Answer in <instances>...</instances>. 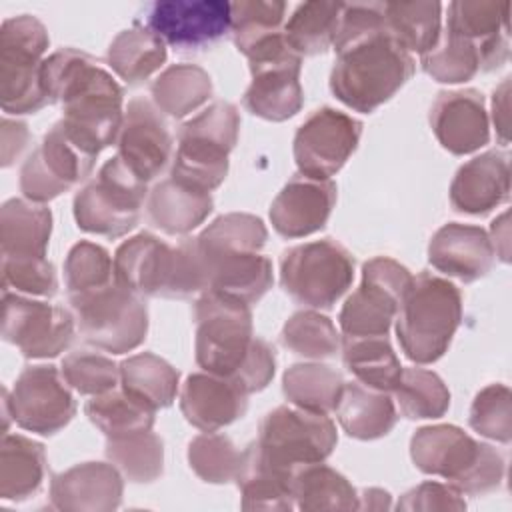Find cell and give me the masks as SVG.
Here are the masks:
<instances>
[{
    "label": "cell",
    "instance_id": "6da1fadb",
    "mask_svg": "<svg viewBox=\"0 0 512 512\" xmlns=\"http://www.w3.org/2000/svg\"><path fill=\"white\" fill-rule=\"evenodd\" d=\"M40 82L50 104L62 106V124L92 152L100 154L118 140L124 90L80 50L62 48L44 58Z\"/></svg>",
    "mask_w": 512,
    "mask_h": 512
},
{
    "label": "cell",
    "instance_id": "7a4b0ae2",
    "mask_svg": "<svg viewBox=\"0 0 512 512\" xmlns=\"http://www.w3.org/2000/svg\"><path fill=\"white\" fill-rule=\"evenodd\" d=\"M196 364L238 384L246 394L264 390L276 372L274 348L254 336L248 304L206 290L194 302Z\"/></svg>",
    "mask_w": 512,
    "mask_h": 512
},
{
    "label": "cell",
    "instance_id": "3957f363",
    "mask_svg": "<svg viewBox=\"0 0 512 512\" xmlns=\"http://www.w3.org/2000/svg\"><path fill=\"white\" fill-rule=\"evenodd\" d=\"M412 74V56L386 30H380L336 48L330 90L348 108L370 114Z\"/></svg>",
    "mask_w": 512,
    "mask_h": 512
},
{
    "label": "cell",
    "instance_id": "277c9868",
    "mask_svg": "<svg viewBox=\"0 0 512 512\" xmlns=\"http://www.w3.org/2000/svg\"><path fill=\"white\" fill-rule=\"evenodd\" d=\"M114 278L138 296L184 300L208 288L194 238L172 248L150 232H140L116 248Z\"/></svg>",
    "mask_w": 512,
    "mask_h": 512
},
{
    "label": "cell",
    "instance_id": "5b68a950",
    "mask_svg": "<svg viewBox=\"0 0 512 512\" xmlns=\"http://www.w3.org/2000/svg\"><path fill=\"white\" fill-rule=\"evenodd\" d=\"M414 466L446 478L460 494L482 496L496 490L506 472L504 456L452 424L422 426L410 440Z\"/></svg>",
    "mask_w": 512,
    "mask_h": 512
},
{
    "label": "cell",
    "instance_id": "8992f818",
    "mask_svg": "<svg viewBox=\"0 0 512 512\" xmlns=\"http://www.w3.org/2000/svg\"><path fill=\"white\" fill-rule=\"evenodd\" d=\"M462 322V294L450 280L420 272L398 314L396 336L404 356L416 364L440 360Z\"/></svg>",
    "mask_w": 512,
    "mask_h": 512
},
{
    "label": "cell",
    "instance_id": "52a82bcc",
    "mask_svg": "<svg viewBox=\"0 0 512 512\" xmlns=\"http://www.w3.org/2000/svg\"><path fill=\"white\" fill-rule=\"evenodd\" d=\"M240 114L230 102L216 100L178 130L170 178L212 192L228 174V154L238 142Z\"/></svg>",
    "mask_w": 512,
    "mask_h": 512
},
{
    "label": "cell",
    "instance_id": "ba28073f",
    "mask_svg": "<svg viewBox=\"0 0 512 512\" xmlns=\"http://www.w3.org/2000/svg\"><path fill=\"white\" fill-rule=\"evenodd\" d=\"M76 328L84 342L110 354L138 348L148 332V308L142 296L116 278L100 288L68 296Z\"/></svg>",
    "mask_w": 512,
    "mask_h": 512
},
{
    "label": "cell",
    "instance_id": "9c48e42d",
    "mask_svg": "<svg viewBox=\"0 0 512 512\" xmlns=\"http://www.w3.org/2000/svg\"><path fill=\"white\" fill-rule=\"evenodd\" d=\"M50 38L44 24L30 16H14L0 30V102L6 114H34L50 104L40 66Z\"/></svg>",
    "mask_w": 512,
    "mask_h": 512
},
{
    "label": "cell",
    "instance_id": "30bf717a",
    "mask_svg": "<svg viewBox=\"0 0 512 512\" xmlns=\"http://www.w3.org/2000/svg\"><path fill=\"white\" fill-rule=\"evenodd\" d=\"M148 184L118 158L102 164L96 178L74 196V220L80 230L106 238H120L136 228Z\"/></svg>",
    "mask_w": 512,
    "mask_h": 512
},
{
    "label": "cell",
    "instance_id": "8fae6325",
    "mask_svg": "<svg viewBox=\"0 0 512 512\" xmlns=\"http://www.w3.org/2000/svg\"><path fill=\"white\" fill-rule=\"evenodd\" d=\"M354 278L352 254L332 238L288 248L280 258V284L298 304L330 310Z\"/></svg>",
    "mask_w": 512,
    "mask_h": 512
},
{
    "label": "cell",
    "instance_id": "7c38bea8",
    "mask_svg": "<svg viewBox=\"0 0 512 512\" xmlns=\"http://www.w3.org/2000/svg\"><path fill=\"white\" fill-rule=\"evenodd\" d=\"M336 442V426L328 414L278 406L260 420L256 446L272 464L296 472L302 466L324 462Z\"/></svg>",
    "mask_w": 512,
    "mask_h": 512
},
{
    "label": "cell",
    "instance_id": "4fadbf2b",
    "mask_svg": "<svg viewBox=\"0 0 512 512\" xmlns=\"http://www.w3.org/2000/svg\"><path fill=\"white\" fill-rule=\"evenodd\" d=\"M252 82L244 92V108L258 118L282 122L296 116L304 104L300 84L302 56L282 34L256 46L248 56Z\"/></svg>",
    "mask_w": 512,
    "mask_h": 512
},
{
    "label": "cell",
    "instance_id": "5bb4252c",
    "mask_svg": "<svg viewBox=\"0 0 512 512\" xmlns=\"http://www.w3.org/2000/svg\"><path fill=\"white\" fill-rule=\"evenodd\" d=\"M414 276L400 262L376 256L362 266L360 286L346 298L338 322L344 336H388Z\"/></svg>",
    "mask_w": 512,
    "mask_h": 512
},
{
    "label": "cell",
    "instance_id": "9a60e30c",
    "mask_svg": "<svg viewBox=\"0 0 512 512\" xmlns=\"http://www.w3.org/2000/svg\"><path fill=\"white\" fill-rule=\"evenodd\" d=\"M96 158L98 154L58 120L22 164L20 190L30 202H50L84 182L92 174Z\"/></svg>",
    "mask_w": 512,
    "mask_h": 512
},
{
    "label": "cell",
    "instance_id": "2e32d148",
    "mask_svg": "<svg viewBox=\"0 0 512 512\" xmlns=\"http://www.w3.org/2000/svg\"><path fill=\"white\" fill-rule=\"evenodd\" d=\"M76 320L70 308L2 290V338L26 358H54L74 338Z\"/></svg>",
    "mask_w": 512,
    "mask_h": 512
},
{
    "label": "cell",
    "instance_id": "e0dca14e",
    "mask_svg": "<svg viewBox=\"0 0 512 512\" xmlns=\"http://www.w3.org/2000/svg\"><path fill=\"white\" fill-rule=\"evenodd\" d=\"M230 20V2L224 0H156L136 24L184 52L216 44L230 32Z\"/></svg>",
    "mask_w": 512,
    "mask_h": 512
},
{
    "label": "cell",
    "instance_id": "ac0fdd59",
    "mask_svg": "<svg viewBox=\"0 0 512 512\" xmlns=\"http://www.w3.org/2000/svg\"><path fill=\"white\" fill-rule=\"evenodd\" d=\"M8 392V390H6ZM12 420L28 432L52 436L76 414V402L68 382L52 364L26 366L8 392Z\"/></svg>",
    "mask_w": 512,
    "mask_h": 512
},
{
    "label": "cell",
    "instance_id": "d6986e66",
    "mask_svg": "<svg viewBox=\"0 0 512 512\" xmlns=\"http://www.w3.org/2000/svg\"><path fill=\"white\" fill-rule=\"evenodd\" d=\"M360 134L362 122L350 114L330 106L314 110L294 136V160L300 174L330 180L356 150Z\"/></svg>",
    "mask_w": 512,
    "mask_h": 512
},
{
    "label": "cell",
    "instance_id": "ffe728a7",
    "mask_svg": "<svg viewBox=\"0 0 512 512\" xmlns=\"http://www.w3.org/2000/svg\"><path fill=\"white\" fill-rule=\"evenodd\" d=\"M116 146V156L146 184L166 168L172 134L156 104L140 96L128 102Z\"/></svg>",
    "mask_w": 512,
    "mask_h": 512
},
{
    "label": "cell",
    "instance_id": "44dd1931",
    "mask_svg": "<svg viewBox=\"0 0 512 512\" xmlns=\"http://www.w3.org/2000/svg\"><path fill=\"white\" fill-rule=\"evenodd\" d=\"M430 126L442 148L456 156L480 150L490 140L482 92L474 88L440 92L430 108Z\"/></svg>",
    "mask_w": 512,
    "mask_h": 512
},
{
    "label": "cell",
    "instance_id": "7402d4cb",
    "mask_svg": "<svg viewBox=\"0 0 512 512\" xmlns=\"http://www.w3.org/2000/svg\"><path fill=\"white\" fill-rule=\"evenodd\" d=\"M336 204V184L296 174L270 206V222L284 238H302L322 230Z\"/></svg>",
    "mask_w": 512,
    "mask_h": 512
},
{
    "label": "cell",
    "instance_id": "603a6c76",
    "mask_svg": "<svg viewBox=\"0 0 512 512\" xmlns=\"http://www.w3.org/2000/svg\"><path fill=\"white\" fill-rule=\"evenodd\" d=\"M124 482L120 470L110 462L76 464L50 482V502L56 510L110 512L122 502Z\"/></svg>",
    "mask_w": 512,
    "mask_h": 512
},
{
    "label": "cell",
    "instance_id": "cb8c5ba5",
    "mask_svg": "<svg viewBox=\"0 0 512 512\" xmlns=\"http://www.w3.org/2000/svg\"><path fill=\"white\" fill-rule=\"evenodd\" d=\"M508 2L456 0L448 6L446 30L480 48V70H496L508 60Z\"/></svg>",
    "mask_w": 512,
    "mask_h": 512
},
{
    "label": "cell",
    "instance_id": "d4e9b609",
    "mask_svg": "<svg viewBox=\"0 0 512 512\" xmlns=\"http://www.w3.org/2000/svg\"><path fill=\"white\" fill-rule=\"evenodd\" d=\"M180 410L194 428L216 432L246 414L248 394L228 378L194 372L182 384Z\"/></svg>",
    "mask_w": 512,
    "mask_h": 512
},
{
    "label": "cell",
    "instance_id": "484cf974",
    "mask_svg": "<svg viewBox=\"0 0 512 512\" xmlns=\"http://www.w3.org/2000/svg\"><path fill=\"white\" fill-rule=\"evenodd\" d=\"M496 250L486 230L472 224L450 222L432 236L428 262L442 274L462 282L486 276L494 264Z\"/></svg>",
    "mask_w": 512,
    "mask_h": 512
},
{
    "label": "cell",
    "instance_id": "4316f807",
    "mask_svg": "<svg viewBox=\"0 0 512 512\" xmlns=\"http://www.w3.org/2000/svg\"><path fill=\"white\" fill-rule=\"evenodd\" d=\"M510 196V156L488 150L462 164L450 184L454 210L482 216L504 204Z\"/></svg>",
    "mask_w": 512,
    "mask_h": 512
},
{
    "label": "cell",
    "instance_id": "83f0119b",
    "mask_svg": "<svg viewBox=\"0 0 512 512\" xmlns=\"http://www.w3.org/2000/svg\"><path fill=\"white\" fill-rule=\"evenodd\" d=\"M200 258L208 278L206 290L218 292L222 296H228L232 300L252 306L272 288V282H274L272 262L260 252H238V254H216V256H206L200 252Z\"/></svg>",
    "mask_w": 512,
    "mask_h": 512
},
{
    "label": "cell",
    "instance_id": "f1b7e54d",
    "mask_svg": "<svg viewBox=\"0 0 512 512\" xmlns=\"http://www.w3.org/2000/svg\"><path fill=\"white\" fill-rule=\"evenodd\" d=\"M210 192L190 188L170 176L154 184L146 198V214L154 228L168 236H184L198 228L212 212Z\"/></svg>",
    "mask_w": 512,
    "mask_h": 512
},
{
    "label": "cell",
    "instance_id": "f546056e",
    "mask_svg": "<svg viewBox=\"0 0 512 512\" xmlns=\"http://www.w3.org/2000/svg\"><path fill=\"white\" fill-rule=\"evenodd\" d=\"M52 234L50 208L12 198L0 208L2 258H46Z\"/></svg>",
    "mask_w": 512,
    "mask_h": 512
},
{
    "label": "cell",
    "instance_id": "4dcf8cb0",
    "mask_svg": "<svg viewBox=\"0 0 512 512\" xmlns=\"http://www.w3.org/2000/svg\"><path fill=\"white\" fill-rule=\"evenodd\" d=\"M292 476L258 450L250 442L242 452V464L236 474V486L242 494L244 510H290L294 506Z\"/></svg>",
    "mask_w": 512,
    "mask_h": 512
},
{
    "label": "cell",
    "instance_id": "1f68e13d",
    "mask_svg": "<svg viewBox=\"0 0 512 512\" xmlns=\"http://www.w3.org/2000/svg\"><path fill=\"white\" fill-rule=\"evenodd\" d=\"M342 430L356 440H376L386 436L398 420L390 392L368 388L360 382H346L336 406Z\"/></svg>",
    "mask_w": 512,
    "mask_h": 512
},
{
    "label": "cell",
    "instance_id": "d6a6232c",
    "mask_svg": "<svg viewBox=\"0 0 512 512\" xmlns=\"http://www.w3.org/2000/svg\"><path fill=\"white\" fill-rule=\"evenodd\" d=\"M44 476V446L22 434H4L0 446V498L22 502L42 488Z\"/></svg>",
    "mask_w": 512,
    "mask_h": 512
},
{
    "label": "cell",
    "instance_id": "836d02e7",
    "mask_svg": "<svg viewBox=\"0 0 512 512\" xmlns=\"http://www.w3.org/2000/svg\"><path fill=\"white\" fill-rule=\"evenodd\" d=\"M340 348L344 366L356 382L380 392H394L402 366L388 336H344Z\"/></svg>",
    "mask_w": 512,
    "mask_h": 512
},
{
    "label": "cell",
    "instance_id": "e575fe53",
    "mask_svg": "<svg viewBox=\"0 0 512 512\" xmlns=\"http://www.w3.org/2000/svg\"><path fill=\"white\" fill-rule=\"evenodd\" d=\"M106 60L126 84H142L166 62V44L148 28L134 24L110 42Z\"/></svg>",
    "mask_w": 512,
    "mask_h": 512
},
{
    "label": "cell",
    "instance_id": "d590c367",
    "mask_svg": "<svg viewBox=\"0 0 512 512\" xmlns=\"http://www.w3.org/2000/svg\"><path fill=\"white\" fill-rule=\"evenodd\" d=\"M294 504L304 510H356L354 486L324 462L302 466L292 476Z\"/></svg>",
    "mask_w": 512,
    "mask_h": 512
},
{
    "label": "cell",
    "instance_id": "8d00e7d4",
    "mask_svg": "<svg viewBox=\"0 0 512 512\" xmlns=\"http://www.w3.org/2000/svg\"><path fill=\"white\" fill-rule=\"evenodd\" d=\"M150 92L160 112L172 118H184L210 100L212 80L196 64H174L152 82Z\"/></svg>",
    "mask_w": 512,
    "mask_h": 512
},
{
    "label": "cell",
    "instance_id": "74e56055",
    "mask_svg": "<svg viewBox=\"0 0 512 512\" xmlns=\"http://www.w3.org/2000/svg\"><path fill=\"white\" fill-rule=\"evenodd\" d=\"M344 378L326 364H294L282 376V392L296 408L330 414L342 396Z\"/></svg>",
    "mask_w": 512,
    "mask_h": 512
},
{
    "label": "cell",
    "instance_id": "f35d334b",
    "mask_svg": "<svg viewBox=\"0 0 512 512\" xmlns=\"http://www.w3.org/2000/svg\"><path fill=\"white\" fill-rule=\"evenodd\" d=\"M178 378V370L152 352H140L120 362V386L154 410L174 402Z\"/></svg>",
    "mask_w": 512,
    "mask_h": 512
},
{
    "label": "cell",
    "instance_id": "ab89813d",
    "mask_svg": "<svg viewBox=\"0 0 512 512\" xmlns=\"http://www.w3.org/2000/svg\"><path fill=\"white\" fill-rule=\"evenodd\" d=\"M438 2H382L386 32L410 54L432 50L440 38Z\"/></svg>",
    "mask_w": 512,
    "mask_h": 512
},
{
    "label": "cell",
    "instance_id": "60d3db41",
    "mask_svg": "<svg viewBox=\"0 0 512 512\" xmlns=\"http://www.w3.org/2000/svg\"><path fill=\"white\" fill-rule=\"evenodd\" d=\"M84 412L106 438H118L152 430L156 410L128 394L124 388H114L92 396L84 404Z\"/></svg>",
    "mask_w": 512,
    "mask_h": 512
},
{
    "label": "cell",
    "instance_id": "b9f144b4",
    "mask_svg": "<svg viewBox=\"0 0 512 512\" xmlns=\"http://www.w3.org/2000/svg\"><path fill=\"white\" fill-rule=\"evenodd\" d=\"M342 4L304 2L284 22V38L298 56H316L334 44Z\"/></svg>",
    "mask_w": 512,
    "mask_h": 512
},
{
    "label": "cell",
    "instance_id": "7bdbcfd3",
    "mask_svg": "<svg viewBox=\"0 0 512 512\" xmlns=\"http://www.w3.org/2000/svg\"><path fill=\"white\" fill-rule=\"evenodd\" d=\"M106 458L134 484H148L164 472V444L152 430L108 438Z\"/></svg>",
    "mask_w": 512,
    "mask_h": 512
},
{
    "label": "cell",
    "instance_id": "ee69618b",
    "mask_svg": "<svg viewBox=\"0 0 512 512\" xmlns=\"http://www.w3.org/2000/svg\"><path fill=\"white\" fill-rule=\"evenodd\" d=\"M194 238L198 250L206 256L260 252L268 240V230L254 214L230 212L218 216Z\"/></svg>",
    "mask_w": 512,
    "mask_h": 512
},
{
    "label": "cell",
    "instance_id": "f6af8a7d",
    "mask_svg": "<svg viewBox=\"0 0 512 512\" xmlns=\"http://www.w3.org/2000/svg\"><path fill=\"white\" fill-rule=\"evenodd\" d=\"M230 32L234 46L248 56L256 46L282 34L286 2L280 0H238L230 4Z\"/></svg>",
    "mask_w": 512,
    "mask_h": 512
},
{
    "label": "cell",
    "instance_id": "bcb514c9",
    "mask_svg": "<svg viewBox=\"0 0 512 512\" xmlns=\"http://www.w3.org/2000/svg\"><path fill=\"white\" fill-rule=\"evenodd\" d=\"M402 416L410 420L442 418L450 408V392L442 378L424 368H402L394 388Z\"/></svg>",
    "mask_w": 512,
    "mask_h": 512
},
{
    "label": "cell",
    "instance_id": "7dc6e473",
    "mask_svg": "<svg viewBox=\"0 0 512 512\" xmlns=\"http://www.w3.org/2000/svg\"><path fill=\"white\" fill-rule=\"evenodd\" d=\"M280 340L290 352L312 360L334 358L342 342L332 320L316 310L292 314L280 332Z\"/></svg>",
    "mask_w": 512,
    "mask_h": 512
},
{
    "label": "cell",
    "instance_id": "c3c4849f",
    "mask_svg": "<svg viewBox=\"0 0 512 512\" xmlns=\"http://www.w3.org/2000/svg\"><path fill=\"white\" fill-rule=\"evenodd\" d=\"M422 70L436 82L458 84L472 80L480 70V48L448 30L440 32V38L432 50L422 54Z\"/></svg>",
    "mask_w": 512,
    "mask_h": 512
},
{
    "label": "cell",
    "instance_id": "681fc988",
    "mask_svg": "<svg viewBox=\"0 0 512 512\" xmlns=\"http://www.w3.org/2000/svg\"><path fill=\"white\" fill-rule=\"evenodd\" d=\"M188 464L200 480L208 484H226L236 480L242 452L228 436L206 432L190 440Z\"/></svg>",
    "mask_w": 512,
    "mask_h": 512
},
{
    "label": "cell",
    "instance_id": "f907efd6",
    "mask_svg": "<svg viewBox=\"0 0 512 512\" xmlns=\"http://www.w3.org/2000/svg\"><path fill=\"white\" fill-rule=\"evenodd\" d=\"M62 376L76 392L98 396L118 386L120 364L100 352L74 350L62 360Z\"/></svg>",
    "mask_w": 512,
    "mask_h": 512
},
{
    "label": "cell",
    "instance_id": "816d5d0a",
    "mask_svg": "<svg viewBox=\"0 0 512 512\" xmlns=\"http://www.w3.org/2000/svg\"><path fill=\"white\" fill-rule=\"evenodd\" d=\"M64 280L68 296L106 286L114 280V260L100 244L82 240L66 256Z\"/></svg>",
    "mask_w": 512,
    "mask_h": 512
},
{
    "label": "cell",
    "instance_id": "f5cc1de1",
    "mask_svg": "<svg viewBox=\"0 0 512 512\" xmlns=\"http://www.w3.org/2000/svg\"><path fill=\"white\" fill-rule=\"evenodd\" d=\"M510 388L504 384H490L482 388L470 406V428L480 436L508 444L512 438Z\"/></svg>",
    "mask_w": 512,
    "mask_h": 512
},
{
    "label": "cell",
    "instance_id": "db71d44e",
    "mask_svg": "<svg viewBox=\"0 0 512 512\" xmlns=\"http://www.w3.org/2000/svg\"><path fill=\"white\" fill-rule=\"evenodd\" d=\"M2 290L52 298L58 278L48 258H2Z\"/></svg>",
    "mask_w": 512,
    "mask_h": 512
},
{
    "label": "cell",
    "instance_id": "11a10c76",
    "mask_svg": "<svg viewBox=\"0 0 512 512\" xmlns=\"http://www.w3.org/2000/svg\"><path fill=\"white\" fill-rule=\"evenodd\" d=\"M396 508L404 510V512H414V510H464L466 502H464L462 494L450 484L422 482L416 488L402 494Z\"/></svg>",
    "mask_w": 512,
    "mask_h": 512
},
{
    "label": "cell",
    "instance_id": "9f6ffc18",
    "mask_svg": "<svg viewBox=\"0 0 512 512\" xmlns=\"http://www.w3.org/2000/svg\"><path fill=\"white\" fill-rule=\"evenodd\" d=\"M30 132L24 122L4 118L2 120V166L8 168L26 150Z\"/></svg>",
    "mask_w": 512,
    "mask_h": 512
},
{
    "label": "cell",
    "instance_id": "6f0895ef",
    "mask_svg": "<svg viewBox=\"0 0 512 512\" xmlns=\"http://www.w3.org/2000/svg\"><path fill=\"white\" fill-rule=\"evenodd\" d=\"M508 96H510V78H504L492 96V120H494V126H496V132H498L502 144L508 142V130H510L508 128L510 126Z\"/></svg>",
    "mask_w": 512,
    "mask_h": 512
},
{
    "label": "cell",
    "instance_id": "680465c9",
    "mask_svg": "<svg viewBox=\"0 0 512 512\" xmlns=\"http://www.w3.org/2000/svg\"><path fill=\"white\" fill-rule=\"evenodd\" d=\"M508 236H510L508 234V212H504L498 220L492 222V236H490L494 250H496L498 244H502L500 246V258L504 262H508Z\"/></svg>",
    "mask_w": 512,
    "mask_h": 512
},
{
    "label": "cell",
    "instance_id": "91938a15",
    "mask_svg": "<svg viewBox=\"0 0 512 512\" xmlns=\"http://www.w3.org/2000/svg\"><path fill=\"white\" fill-rule=\"evenodd\" d=\"M358 508H368V510H380V508H390V494L380 488H368L358 496Z\"/></svg>",
    "mask_w": 512,
    "mask_h": 512
}]
</instances>
